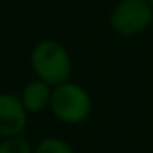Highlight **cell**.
<instances>
[{"instance_id": "cell-1", "label": "cell", "mask_w": 153, "mask_h": 153, "mask_svg": "<svg viewBox=\"0 0 153 153\" xmlns=\"http://www.w3.org/2000/svg\"><path fill=\"white\" fill-rule=\"evenodd\" d=\"M30 66L35 77L45 81L51 87L71 81L74 64L71 53L56 40H41L30 51Z\"/></svg>"}, {"instance_id": "cell-2", "label": "cell", "mask_w": 153, "mask_h": 153, "mask_svg": "<svg viewBox=\"0 0 153 153\" xmlns=\"http://www.w3.org/2000/svg\"><path fill=\"white\" fill-rule=\"evenodd\" d=\"M50 110L54 119L68 125H79L92 112V97L79 82L68 81L53 87Z\"/></svg>"}, {"instance_id": "cell-3", "label": "cell", "mask_w": 153, "mask_h": 153, "mask_svg": "<svg viewBox=\"0 0 153 153\" xmlns=\"http://www.w3.org/2000/svg\"><path fill=\"white\" fill-rule=\"evenodd\" d=\"M153 8L143 0H119L109 17L110 28L119 36L133 38L152 28Z\"/></svg>"}, {"instance_id": "cell-4", "label": "cell", "mask_w": 153, "mask_h": 153, "mask_svg": "<svg viewBox=\"0 0 153 153\" xmlns=\"http://www.w3.org/2000/svg\"><path fill=\"white\" fill-rule=\"evenodd\" d=\"M27 109L20 97L10 92H0V138L23 135L28 123Z\"/></svg>"}, {"instance_id": "cell-5", "label": "cell", "mask_w": 153, "mask_h": 153, "mask_svg": "<svg viewBox=\"0 0 153 153\" xmlns=\"http://www.w3.org/2000/svg\"><path fill=\"white\" fill-rule=\"evenodd\" d=\"M51 94H53V87L45 81L35 77L25 84L18 97L28 114H41L43 110L50 109Z\"/></svg>"}, {"instance_id": "cell-6", "label": "cell", "mask_w": 153, "mask_h": 153, "mask_svg": "<svg viewBox=\"0 0 153 153\" xmlns=\"http://www.w3.org/2000/svg\"><path fill=\"white\" fill-rule=\"evenodd\" d=\"M33 153H76L69 142L56 135L43 137L40 142L35 145Z\"/></svg>"}, {"instance_id": "cell-7", "label": "cell", "mask_w": 153, "mask_h": 153, "mask_svg": "<svg viewBox=\"0 0 153 153\" xmlns=\"http://www.w3.org/2000/svg\"><path fill=\"white\" fill-rule=\"evenodd\" d=\"M35 146L23 135L0 138V153H33Z\"/></svg>"}, {"instance_id": "cell-8", "label": "cell", "mask_w": 153, "mask_h": 153, "mask_svg": "<svg viewBox=\"0 0 153 153\" xmlns=\"http://www.w3.org/2000/svg\"><path fill=\"white\" fill-rule=\"evenodd\" d=\"M143 2H145V4H148V5H150V7H152V8H153V0H143Z\"/></svg>"}, {"instance_id": "cell-9", "label": "cell", "mask_w": 153, "mask_h": 153, "mask_svg": "<svg viewBox=\"0 0 153 153\" xmlns=\"http://www.w3.org/2000/svg\"><path fill=\"white\" fill-rule=\"evenodd\" d=\"M152 28H153V20H152Z\"/></svg>"}]
</instances>
